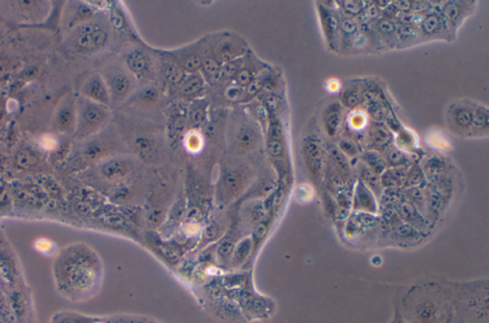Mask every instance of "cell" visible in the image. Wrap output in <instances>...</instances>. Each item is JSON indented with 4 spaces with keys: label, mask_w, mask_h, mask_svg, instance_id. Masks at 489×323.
I'll use <instances>...</instances> for the list:
<instances>
[{
    "label": "cell",
    "mask_w": 489,
    "mask_h": 323,
    "mask_svg": "<svg viewBox=\"0 0 489 323\" xmlns=\"http://www.w3.org/2000/svg\"><path fill=\"white\" fill-rule=\"evenodd\" d=\"M76 138L86 139L102 128L108 119V108L93 103L86 98L76 102Z\"/></svg>",
    "instance_id": "obj_1"
},
{
    "label": "cell",
    "mask_w": 489,
    "mask_h": 323,
    "mask_svg": "<svg viewBox=\"0 0 489 323\" xmlns=\"http://www.w3.org/2000/svg\"><path fill=\"white\" fill-rule=\"evenodd\" d=\"M109 42L108 30L99 23L84 24L73 35V47L78 53L92 55L102 51Z\"/></svg>",
    "instance_id": "obj_2"
},
{
    "label": "cell",
    "mask_w": 489,
    "mask_h": 323,
    "mask_svg": "<svg viewBox=\"0 0 489 323\" xmlns=\"http://www.w3.org/2000/svg\"><path fill=\"white\" fill-rule=\"evenodd\" d=\"M111 103L118 105L124 102L133 89V79L130 73L122 69H114L106 73L105 78Z\"/></svg>",
    "instance_id": "obj_3"
},
{
    "label": "cell",
    "mask_w": 489,
    "mask_h": 323,
    "mask_svg": "<svg viewBox=\"0 0 489 323\" xmlns=\"http://www.w3.org/2000/svg\"><path fill=\"white\" fill-rule=\"evenodd\" d=\"M125 64L132 78L149 79L152 76V64L149 55L141 49L135 48L125 57Z\"/></svg>",
    "instance_id": "obj_4"
},
{
    "label": "cell",
    "mask_w": 489,
    "mask_h": 323,
    "mask_svg": "<svg viewBox=\"0 0 489 323\" xmlns=\"http://www.w3.org/2000/svg\"><path fill=\"white\" fill-rule=\"evenodd\" d=\"M81 95L87 100L103 106L111 105L110 95L102 76L93 75L87 79L81 89Z\"/></svg>",
    "instance_id": "obj_5"
},
{
    "label": "cell",
    "mask_w": 489,
    "mask_h": 323,
    "mask_svg": "<svg viewBox=\"0 0 489 323\" xmlns=\"http://www.w3.org/2000/svg\"><path fill=\"white\" fill-rule=\"evenodd\" d=\"M76 102L72 98H67L59 105L54 116V130L61 133L75 131L76 127Z\"/></svg>",
    "instance_id": "obj_6"
},
{
    "label": "cell",
    "mask_w": 489,
    "mask_h": 323,
    "mask_svg": "<svg viewBox=\"0 0 489 323\" xmlns=\"http://www.w3.org/2000/svg\"><path fill=\"white\" fill-rule=\"evenodd\" d=\"M363 103L367 108L369 116L376 123H384L389 120L390 109L387 103L382 100L381 95L375 90L363 92Z\"/></svg>",
    "instance_id": "obj_7"
},
{
    "label": "cell",
    "mask_w": 489,
    "mask_h": 323,
    "mask_svg": "<svg viewBox=\"0 0 489 323\" xmlns=\"http://www.w3.org/2000/svg\"><path fill=\"white\" fill-rule=\"evenodd\" d=\"M472 118H473V105L457 103L450 108V123L459 132H468L471 130Z\"/></svg>",
    "instance_id": "obj_8"
},
{
    "label": "cell",
    "mask_w": 489,
    "mask_h": 323,
    "mask_svg": "<svg viewBox=\"0 0 489 323\" xmlns=\"http://www.w3.org/2000/svg\"><path fill=\"white\" fill-rule=\"evenodd\" d=\"M468 4L466 1H447L442 8L441 15L450 29H457L466 18Z\"/></svg>",
    "instance_id": "obj_9"
},
{
    "label": "cell",
    "mask_w": 489,
    "mask_h": 323,
    "mask_svg": "<svg viewBox=\"0 0 489 323\" xmlns=\"http://www.w3.org/2000/svg\"><path fill=\"white\" fill-rule=\"evenodd\" d=\"M419 26L420 35L428 38H439L444 30L448 28L441 13L439 12L425 13L423 18H420Z\"/></svg>",
    "instance_id": "obj_10"
},
{
    "label": "cell",
    "mask_w": 489,
    "mask_h": 323,
    "mask_svg": "<svg viewBox=\"0 0 489 323\" xmlns=\"http://www.w3.org/2000/svg\"><path fill=\"white\" fill-rule=\"evenodd\" d=\"M413 316L416 323H438L441 312L433 301L422 300L415 305Z\"/></svg>",
    "instance_id": "obj_11"
},
{
    "label": "cell",
    "mask_w": 489,
    "mask_h": 323,
    "mask_svg": "<svg viewBox=\"0 0 489 323\" xmlns=\"http://www.w3.org/2000/svg\"><path fill=\"white\" fill-rule=\"evenodd\" d=\"M367 137L372 146L376 149H386L392 142V133L384 123H372L367 128Z\"/></svg>",
    "instance_id": "obj_12"
},
{
    "label": "cell",
    "mask_w": 489,
    "mask_h": 323,
    "mask_svg": "<svg viewBox=\"0 0 489 323\" xmlns=\"http://www.w3.org/2000/svg\"><path fill=\"white\" fill-rule=\"evenodd\" d=\"M343 120V106L340 103H332L325 109L323 113V124L328 135L334 136Z\"/></svg>",
    "instance_id": "obj_13"
},
{
    "label": "cell",
    "mask_w": 489,
    "mask_h": 323,
    "mask_svg": "<svg viewBox=\"0 0 489 323\" xmlns=\"http://www.w3.org/2000/svg\"><path fill=\"white\" fill-rule=\"evenodd\" d=\"M318 13L321 16V26L323 28L325 37H326L328 42L332 45L335 42V35L338 32V24H340V19L327 7L322 4H318Z\"/></svg>",
    "instance_id": "obj_14"
},
{
    "label": "cell",
    "mask_w": 489,
    "mask_h": 323,
    "mask_svg": "<svg viewBox=\"0 0 489 323\" xmlns=\"http://www.w3.org/2000/svg\"><path fill=\"white\" fill-rule=\"evenodd\" d=\"M304 152L306 157H307L309 164H310L311 169L313 172L318 171L321 169V159H322V147L318 140L310 137V138L305 139L304 141Z\"/></svg>",
    "instance_id": "obj_15"
},
{
    "label": "cell",
    "mask_w": 489,
    "mask_h": 323,
    "mask_svg": "<svg viewBox=\"0 0 489 323\" xmlns=\"http://www.w3.org/2000/svg\"><path fill=\"white\" fill-rule=\"evenodd\" d=\"M259 139L258 132L251 125H243L236 134V144L240 149L248 150L256 146Z\"/></svg>",
    "instance_id": "obj_16"
},
{
    "label": "cell",
    "mask_w": 489,
    "mask_h": 323,
    "mask_svg": "<svg viewBox=\"0 0 489 323\" xmlns=\"http://www.w3.org/2000/svg\"><path fill=\"white\" fill-rule=\"evenodd\" d=\"M204 86V79L200 75L197 73L190 74L179 87L180 93L185 98H194L203 92Z\"/></svg>",
    "instance_id": "obj_17"
},
{
    "label": "cell",
    "mask_w": 489,
    "mask_h": 323,
    "mask_svg": "<svg viewBox=\"0 0 489 323\" xmlns=\"http://www.w3.org/2000/svg\"><path fill=\"white\" fill-rule=\"evenodd\" d=\"M163 76L172 86L180 87L187 79L188 74L185 73L174 60H169L163 65Z\"/></svg>",
    "instance_id": "obj_18"
},
{
    "label": "cell",
    "mask_w": 489,
    "mask_h": 323,
    "mask_svg": "<svg viewBox=\"0 0 489 323\" xmlns=\"http://www.w3.org/2000/svg\"><path fill=\"white\" fill-rule=\"evenodd\" d=\"M174 62L185 73L190 75V74H196L199 70H201L203 57L200 54L190 52V53L183 55V56L180 57V59H174Z\"/></svg>",
    "instance_id": "obj_19"
},
{
    "label": "cell",
    "mask_w": 489,
    "mask_h": 323,
    "mask_svg": "<svg viewBox=\"0 0 489 323\" xmlns=\"http://www.w3.org/2000/svg\"><path fill=\"white\" fill-rule=\"evenodd\" d=\"M130 169L131 165L127 161L112 160L103 166L102 172L103 176L108 179H117V178L124 177L130 171Z\"/></svg>",
    "instance_id": "obj_20"
},
{
    "label": "cell",
    "mask_w": 489,
    "mask_h": 323,
    "mask_svg": "<svg viewBox=\"0 0 489 323\" xmlns=\"http://www.w3.org/2000/svg\"><path fill=\"white\" fill-rule=\"evenodd\" d=\"M420 35L419 27L416 23L397 24L398 40L403 43H412L416 42Z\"/></svg>",
    "instance_id": "obj_21"
},
{
    "label": "cell",
    "mask_w": 489,
    "mask_h": 323,
    "mask_svg": "<svg viewBox=\"0 0 489 323\" xmlns=\"http://www.w3.org/2000/svg\"><path fill=\"white\" fill-rule=\"evenodd\" d=\"M241 52L239 46L236 43L229 42V40H225L223 43H221L217 48V57L220 62H225V64H229L232 60L236 59L238 55Z\"/></svg>",
    "instance_id": "obj_22"
},
{
    "label": "cell",
    "mask_w": 489,
    "mask_h": 323,
    "mask_svg": "<svg viewBox=\"0 0 489 323\" xmlns=\"http://www.w3.org/2000/svg\"><path fill=\"white\" fill-rule=\"evenodd\" d=\"M376 30L379 34L384 38L386 42H397V23L387 18H381L376 23Z\"/></svg>",
    "instance_id": "obj_23"
},
{
    "label": "cell",
    "mask_w": 489,
    "mask_h": 323,
    "mask_svg": "<svg viewBox=\"0 0 489 323\" xmlns=\"http://www.w3.org/2000/svg\"><path fill=\"white\" fill-rule=\"evenodd\" d=\"M488 109L481 105H473L471 130L483 131L488 128Z\"/></svg>",
    "instance_id": "obj_24"
},
{
    "label": "cell",
    "mask_w": 489,
    "mask_h": 323,
    "mask_svg": "<svg viewBox=\"0 0 489 323\" xmlns=\"http://www.w3.org/2000/svg\"><path fill=\"white\" fill-rule=\"evenodd\" d=\"M341 103L344 108L356 109L363 103V92L357 89H349L341 95Z\"/></svg>",
    "instance_id": "obj_25"
},
{
    "label": "cell",
    "mask_w": 489,
    "mask_h": 323,
    "mask_svg": "<svg viewBox=\"0 0 489 323\" xmlns=\"http://www.w3.org/2000/svg\"><path fill=\"white\" fill-rule=\"evenodd\" d=\"M202 70L205 75L209 79L217 78L218 76L222 73V67L221 62L218 60L217 57H203V62H202Z\"/></svg>",
    "instance_id": "obj_26"
},
{
    "label": "cell",
    "mask_w": 489,
    "mask_h": 323,
    "mask_svg": "<svg viewBox=\"0 0 489 323\" xmlns=\"http://www.w3.org/2000/svg\"><path fill=\"white\" fill-rule=\"evenodd\" d=\"M340 5L347 16L355 18L362 16L367 4L364 1H357V0H346V1H341Z\"/></svg>",
    "instance_id": "obj_27"
},
{
    "label": "cell",
    "mask_w": 489,
    "mask_h": 323,
    "mask_svg": "<svg viewBox=\"0 0 489 323\" xmlns=\"http://www.w3.org/2000/svg\"><path fill=\"white\" fill-rule=\"evenodd\" d=\"M359 23H357L356 19L349 18V16L340 19V24H338V32H340L346 38H353L355 35L359 33Z\"/></svg>",
    "instance_id": "obj_28"
},
{
    "label": "cell",
    "mask_w": 489,
    "mask_h": 323,
    "mask_svg": "<svg viewBox=\"0 0 489 323\" xmlns=\"http://www.w3.org/2000/svg\"><path fill=\"white\" fill-rule=\"evenodd\" d=\"M207 117L206 106L203 103H194L190 108V120L194 127H201Z\"/></svg>",
    "instance_id": "obj_29"
},
{
    "label": "cell",
    "mask_w": 489,
    "mask_h": 323,
    "mask_svg": "<svg viewBox=\"0 0 489 323\" xmlns=\"http://www.w3.org/2000/svg\"><path fill=\"white\" fill-rule=\"evenodd\" d=\"M242 175L238 171H231L226 174L225 186L229 193H236L242 184Z\"/></svg>",
    "instance_id": "obj_30"
},
{
    "label": "cell",
    "mask_w": 489,
    "mask_h": 323,
    "mask_svg": "<svg viewBox=\"0 0 489 323\" xmlns=\"http://www.w3.org/2000/svg\"><path fill=\"white\" fill-rule=\"evenodd\" d=\"M94 319L76 314H62L54 319L53 323H93Z\"/></svg>",
    "instance_id": "obj_31"
},
{
    "label": "cell",
    "mask_w": 489,
    "mask_h": 323,
    "mask_svg": "<svg viewBox=\"0 0 489 323\" xmlns=\"http://www.w3.org/2000/svg\"><path fill=\"white\" fill-rule=\"evenodd\" d=\"M357 203L359 206L372 207L373 205V198H372L371 193H369L367 188L362 185V183L357 187Z\"/></svg>",
    "instance_id": "obj_32"
},
{
    "label": "cell",
    "mask_w": 489,
    "mask_h": 323,
    "mask_svg": "<svg viewBox=\"0 0 489 323\" xmlns=\"http://www.w3.org/2000/svg\"><path fill=\"white\" fill-rule=\"evenodd\" d=\"M365 114L362 113V112H354L350 116L349 125L351 130H360L363 128L367 125V118H366Z\"/></svg>",
    "instance_id": "obj_33"
},
{
    "label": "cell",
    "mask_w": 489,
    "mask_h": 323,
    "mask_svg": "<svg viewBox=\"0 0 489 323\" xmlns=\"http://www.w3.org/2000/svg\"><path fill=\"white\" fill-rule=\"evenodd\" d=\"M366 161L374 169V171H382L384 168L385 162L376 152H369L365 154Z\"/></svg>",
    "instance_id": "obj_34"
},
{
    "label": "cell",
    "mask_w": 489,
    "mask_h": 323,
    "mask_svg": "<svg viewBox=\"0 0 489 323\" xmlns=\"http://www.w3.org/2000/svg\"><path fill=\"white\" fill-rule=\"evenodd\" d=\"M387 160L393 165L398 166L405 163L406 156L401 150L395 147H388Z\"/></svg>",
    "instance_id": "obj_35"
},
{
    "label": "cell",
    "mask_w": 489,
    "mask_h": 323,
    "mask_svg": "<svg viewBox=\"0 0 489 323\" xmlns=\"http://www.w3.org/2000/svg\"><path fill=\"white\" fill-rule=\"evenodd\" d=\"M254 79L253 72L248 69H242L238 71L236 76V86L244 89L250 86L251 81Z\"/></svg>",
    "instance_id": "obj_36"
},
{
    "label": "cell",
    "mask_w": 489,
    "mask_h": 323,
    "mask_svg": "<svg viewBox=\"0 0 489 323\" xmlns=\"http://www.w3.org/2000/svg\"><path fill=\"white\" fill-rule=\"evenodd\" d=\"M269 150L270 154L275 156V157L282 155L283 146L280 139H278V136H272V138L270 140Z\"/></svg>",
    "instance_id": "obj_37"
},
{
    "label": "cell",
    "mask_w": 489,
    "mask_h": 323,
    "mask_svg": "<svg viewBox=\"0 0 489 323\" xmlns=\"http://www.w3.org/2000/svg\"><path fill=\"white\" fill-rule=\"evenodd\" d=\"M340 149L343 150V152L347 153V154L352 156L357 154V149L356 144L350 139L341 140L340 142Z\"/></svg>",
    "instance_id": "obj_38"
},
{
    "label": "cell",
    "mask_w": 489,
    "mask_h": 323,
    "mask_svg": "<svg viewBox=\"0 0 489 323\" xmlns=\"http://www.w3.org/2000/svg\"><path fill=\"white\" fill-rule=\"evenodd\" d=\"M392 6L397 13H409L412 11L413 6V1H393Z\"/></svg>",
    "instance_id": "obj_39"
},
{
    "label": "cell",
    "mask_w": 489,
    "mask_h": 323,
    "mask_svg": "<svg viewBox=\"0 0 489 323\" xmlns=\"http://www.w3.org/2000/svg\"><path fill=\"white\" fill-rule=\"evenodd\" d=\"M351 43L354 49H364L368 45V38L359 32L352 38Z\"/></svg>",
    "instance_id": "obj_40"
},
{
    "label": "cell",
    "mask_w": 489,
    "mask_h": 323,
    "mask_svg": "<svg viewBox=\"0 0 489 323\" xmlns=\"http://www.w3.org/2000/svg\"><path fill=\"white\" fill-rule=\"evenodd\" d=\"M262 86H263L262 79L254 78L250 86L247 87V94L250 96L258 94V93L260 91Z\"/></svg>",
    "instance_id": "obj_41"
},
{
    "label": "cell",
    "mask_w": 489,
    "mask_h": 323,
    "mask_svg": "<svg viewBox=\"0 0 489 323\" xmlns=\"http://www.w3.org/2000/svg\"><path fill=\"white\" fill-rule=\"evenodd\" d=\"M35 163V158L30 155L28 152H23L18 156V164L26 168L27 166L33 165Z\"/></svg>",
    "instance_id": "obj_42"
},
{
    "label": "cell",
    "mask_w": 489,
    "mask_h": 323,
    "mask_svg": "<svg viewBox=\"0 0 489 323\" xmlns=\"http://www.w3.org/2000/svg\"><path fill=\"white\" fill-rule=\"evenodd\" d=\"M242 89L238 86L229 87L228 91H226V96L229 100L236 101L237 98L241 97Z\"/></svg>",
    "instance_id": "obj_43"
},
{
    "label": "cell",
    "mask_w": 489,
    "mask_h": 323,
    "mask_svg": "<svg viewBox=\"0 0 489 323\" xmlns=\"http://www.w3.org/2000/svg\"><path fill=\"white\" fill-rule=\"evenodd\" d=\"M398 323H401V322H398Z\"/></svg>",
    "instance_id": "obj_44"
}]
</instances>
